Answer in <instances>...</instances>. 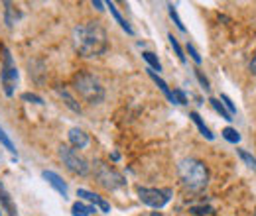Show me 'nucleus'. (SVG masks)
Returning a JSON list of instances; mask_svg holds the SVG:
<instances>
[{"label": "nucleus", "instance_id": "f257e3e1", "mask_svg": "<svg viewBox=\"0 0 256 216\" xmlns=\"http://www.w3.org/2000/svg\"><path fill=\"white\" fill-rule=\"evenodd\" d=\"M73 43L81 57H100L108 49V35L100 22H83L73 30Z\"/></svg>", "mask_w": 256, "mask_h": 216}, {"label": "nucleus", "instance_id": "f03ea898", "mask_svg": "<svg viewBox=\"0 0 256 216\" xmlns=\"http://www.w3.org/2000/svg\"><path fill=\"white\" fill-rule=\"evenodd\" d=\"M178 173H180L182 185L192 193H201L209 185V169L203 161L195 157H184L178 165Z\"/></svg>", "mask_w": 256, "mask_h": 216}, {"label": "nucleus", "instance_id": "7ed1b4c3", "mask_svg": "<svg viewBox=\"0 0 256 216\" xmlns=\"http://www.w3.org/2000/svg\"><path fill=\"white\" fill-rule=\"evenodd\" d=\"M73 89L89 104H100L104 100V87L100 85L98 77L89 71H79L73 77Z\"/></svg>", "mask_w": 256, "mask_h": 216}, {"label": "nucleus", "instance_id": "20e7f679", "mask_svg": "<svg viewBox=\"0 0 256 216\" xmlns=\"http://www.w3.org/2000/svg\"><path fill=\"white\" fill-rule=\"evenodd\" d=\"M93 171H95L96 183L102 187V189H106V191H116V189L126 185L124 175L118 173L116 169H112L110 165H106L100 159H96L95 163H93Z\"/></svg>", "mask_w": 256, "mask_h": 216}, {"label": "nucleus", "instance_id": "39448f33", "mask_svg": "<svg viewBox=\"0 0 256 216\" xmlns=\"http://www.w3.org/2000/svg\"><path fill=\"white\" fill-rule=\"evenodd\" d=\"M0 83L6 96H12L18 85V67L12 59L10 49H2V69H0Z\"/></svg>", "mask_w": 256, "mask_h": 216}, {"label": "nucleus", "instance_id": "423d86ee", "mask_svg": "<svg viewBox=\"0 0 256 216\" xmlns=\"http://www.w3.org/2000/svg\"><path fill=\"white\" fill-rule=\"evenodd\" d=\"M60 157L64 161V165L75 175H81L85 177L89 173V165H87V159L83 155H79V152L71 146H60Z\"/></svg>", "mask_w": 256, "mask_h": 216}, {"label": "nucleus", "instance_id": "0eeeda50", "mask_svg": "<svg viewBox=\"0 0 256 216\" xmlns=\"http://www.w3.org/2000/svg\"><path fill=\"white\" fill-rule=\"evenodd\" d=\"M138 199L142 201V205L160 211L162 207H166L172 199V189H148V187H138Z\"/></svg>", "mask_w": 256, "mask_h": 216}, {"label": "nucleus", "instance_id": "6e6552de", "mask_svg": "<svg viewBox=\"0 0 256 216\" xmlns=\"http://www.w3.org/2000/svg\"><path fill=\"white\" fill-rule=\"evenodd\" d=\"M77 197H79V199H83V201L93 203V205H95V207H98L102 213H110V205H108L104 199H100L98 195L91 193V191H87V189H79V191H77Z\"/></svg>", "mask_w": 256, "mask_h": 216}, {"label": "nucleus", "instance_id": "1a4fd4ad", "mask_svg": "<svg viewBox=\"0 0 256 216\" xmlns=\"http://www.w3.org/2000/svg\"><path fill=\"white\" fill-rule=\"evenodd\" d=\"M69 144L75 150H83V148L89 146V136L81 128H71L69 130Z\"/></svg>", "mask_w": 256, "mask_h": 216}, {"label": "nucleus", "instance_id": "9d476101", "mask_svg": "<svg viewBox=\"0 0 256 216\" xmlns=\"http://www.w3.org/2000/svg\"><path fill=\"white\" fill-rule=\"evenodd\" d=\"M42 177H44V179H46L50 185L54 187V189H56V191H58V193H60L64 199L67 197V191H69V189H67V183H65L64 179H62L58 173H54V171H44V173H42Z\"/></svg>", "mask_w": 256, "mask_h": 216}, {"label": "nucleus", "instance_id": "9b49d317", "mask_svg": "<svg viewBox=\"0 0 256 216\" xmlns=\"http://www.w3.org/2000/svg\"><path fill=\"white\" fill-rule=\"evenodd\" d=\"M20 18H22V12L12 2H4V22H6V26L12 28Z\"/></svg>", "mask_w": 256, "mask_h": 216}, {"label": "nucleus", "instance_id": "f8f14e48", "mask_svg": "<svg viewBox=\"0 0 256 216\" xmlns=\"http://www.w3.org/2000/svg\"><path fill=\"white\" fill-rule=\"evenodd\" d=\"M104 6H106V8L110 10V14H112V18L116 20V24H118V26H120L122 30L126 31L128 35H134V30H132V26H130V24H128L126 20L122 18V14L118 12V8H116V4H114V2H106Z\"/></svg>", "mask_w": 256, "mask_h": 216}, {"label": "nucleus", "instance_id": "ddd939ff", "mask_svg": "<svg viewBox=\"0 0 256 216\" xmlns=\"http://www.w3.org/2000/svg\"><path fill=\"white\" fill-rule=\"evenodd\" d=\"M0 205L6 209V213L10 216H18V211H16V207H14V203H12L10 195H8V191L4 189L2 183H0Z\"/></svg>", "mask_w": 256, "mask_h": 216}, {"label": "nucleus", "instance_id": "4468645a", "mask_svg": "<svg viewBox=\"0 0 256 216\" xmlns=\"http://www.w3.org/2000/svg\"><path fill=\"white\" fill-rule=\"evenodd\" d=\"M148 75H150V79L160 87V91L164 93V96L170 100V102H174V96H172V91H170V87H168V83L162 79V77H158V73H154L152 69H148Z\"/></svg>", "mask_w": 256, "mask_h": 216}, {"label": "nucleus", "instance_id": "2eb2a0df", "mask_svg": "<svg viewBox=\"0 0 256 216\" xmlns=\"http://www.w3.org/2000/svg\"><path fill=\"white\" fill-rule=\"evenodd\" d=\"M190 118H192L193 124H195V126L199 128V132H201V136H203V138H207V140H213V138H215V136L211 134V130H209V128L205 126V122L201 120V116H199L197 112H192V114H190Z\"/></svg>", "mask_w": 256, "mask_h": 216}, {"label": "nucleus", "instance_id": "dca6fc26", "mask_svg": "<svg viewBox=\"0 0 256 216\" xmlns=\"http://www.w3.org/2000/svg\"><path fill=\"white\" fill-rule=\"evenodd\" d=\"M58 94H60V96L64 98V100H65V104H67V106H69V108H71L73 112H77V114H81V106H79V102H77V100H75V98H73L71 94L67 93L65 89H58Z\"/></svg>", "mask_w": 256, "mask_h": 216}, {"label": "nucleus", "instance_id": "f3484780", "mask_svg": "<svg viewBox=\"0 0 256 216\" xmlns=\"http://www.w3.org/2000/svg\"><path fill=\"white\" fill-rule=\"evenodd\" d=\"M0 144H2V146H4V148H6L8 152H10V154L14 155V159H18V152H16V146H14V142H12L10 138H8V134L4 132V128H2V126H0Z\"/></svg>", "mask_w": 256, "mask_h": 216}, {"label": "nucleus", "instance_id": "a211bd4d", "mask_svg": "<svg viewBox=\"0 0 256 216\" xmlns=\"http://www.w3.org/2000/svg\"><path fill=\"white\" fill-rule=\"evenodd\" d=\"M93 213H95V209H93V207L83 205L81 201H79V203H75V205L71 207V215L73 216H91Z\"/></svg>", "mask_w": 256, "mask_h": 216}, {"label": "nucleus", "instance_id": "6ab92c4d", "mask_svg": "<svg viewBox=\"0 0 256 216\" xmlns=\"http://www.w3.org/2000/svg\"><path fill=\"white\" fill-rule=\"evenodd\" d=\"M209 104L213 106V110H215L217 114H221V118H224V120H228V122L232 120V116H230V114L226 112V108H224L223 102H221L219 98H209Z\"/></svg>", "mask_w": 256, "mask_h": 216}, {"label": "nucleus", "instance_id": "aec40b11", "mask_svg": "<svg viewBox=\"0 0 256 216\" xmlns=\"http://www.w3.org/2000/svg\"><path fill=\"white\" fill-rule=\"evenodd\" d=\"M142 57L146 59V63L150 65V69H152L154 73H156V71L160 73V71H162V63H160V59H158V57L152 53V51H144V53H142Z\"/></svg>", "mask_w": 256, "mask_h": 216}, {"label": "nucleus", "instance_id": "412c9836", "mask_svg": "<svg viewBox=\"0 0 256 216\" xmlns=\"http://www.w3.org/2000/svg\"><path fill=\"white\" fill-rule=\"evenodd\" d=\"M168 39H170V45H172V49L176 51V55H178L180 63H186V55H184V49H182V45H180L178 37H174V33H170V35H168Z\"/></svg>", "mask_w": 256, "mask_h": 216}, {"label": "nucleus", "instance_id": "4be33fe9", "mask_svg": "<svg viewBox=\"0 0 256 216\" xmlns=\"http://www.w3.org/2000/svg\"><path fill=\"white\" fill-rule=\"evenodd\" d=\"M168 12H170V18L174 20V24L178 26V30L186 31V26H184V22H182V18H180V14H178V8H176L174 4H168Z\"/></svg>", "mask_w": 256, "mask_h": 216}, {"label": "nucleus", "instance_id": "5701e85b", "mask_svg": "<svg viewBox=\"0 0 256 216\" xmlns=\"http://www.w3.org/2000/svg\"><path fill=\"white\" fill-rule=\"evenodd\" d=\"M221 134H223L224 140L230 142V144H238V142H240V134H238L234 128H224Z\"/></svg>", "mask_w": 256, "mask_h": 216}, {"label": "nucleus", "instance_id": "b1692460", "mask_svg": "<svg viewBox=\"0 0 256 216\" xmlns=\"http://www.w3.org/2000/svg\"><path fill=\"white\" fill-rule=\"evenodd\" d=\"M236 154H238V157H240V159H242V161H244V163H246L250 169H254V171H256V157H254V155L248 154L246 150H236Z\"/></svg>", "mask_w": 256, "mask_h": 216}, {"label": "nucleus", "instance_id": "393cba45", "mask_svg": "<svg viewBox=\"0 0 256 216\" xmlns=\"http://www.w3.org/2000/svg\"><path fill=\"white\" fill-rule=\"evenodd\" d=\"M221 102H223V106L226 108V112L232 116V114H236V106L232 104V100L226 96V94H221Z\"/></svg>", "mask_w": 256, "mask_h": 216}, {"label": "nucleus", "instance_id": "a878e982", "mask_svg": "<svg viewBox=\"0 0 256 216\" xmlns=\"http://www.w3.org/2000/svg\"><path fill=\"white\" fill-rule=\"evenodd\" d=\"M172 96H174V102H176V104H188V96H186V93H184L182 89H176V91L172 93Z\"/></svg>", "mask_w": 256, "mask_h": 216}, {"label": "nucleus", "instance_id": "bb28decb", "mask_svg": "<svg viewBox=\"0 0 256 216\" xmlns=\"http://www.w3.org/2000/svg\"><path fill=\"white\" fill-rule=\"evenodd\" d=\"M195 77H197V81L201 83V87L205 89V93H209V91H211V87H209V79H207L199 69H195Z\"/></svg>", "mask_w": 256, "mask_h": 216}, {"label": "nucleus", "instance_id": "cd10ccee", "mask_svg": "<svg viewBox=\"0 0 256 216\" xmlns=\"http://www.w3.org/2000/svg\"><path fill=\"white\" fill-rule=\"evenodd\" d=\"M22 100H26V102H34V104H44V98H42V96H38V94H34V93H24L22 94Z\"/></svg>", "mask_w": 256, "mask_h": 216}, {"label": "nucleus", "instance_id": "c85d7f7f", "mask_svg": "<svg viewBox=\"0 0 256 216\" xmlns=\"http://www.w3.org/2000/svg\"><path fill=\"white\" fill-rule=\"evenodd\" d=\"M190 211H192L193 215H197V216L213 215V209H211V207H192Z\"/></svg>", "mask_w": 256, "mask_h": 216}, {"label": "nucleus", "instance_id": "c756f323", "mask_svg": "<svg viewBox=\"0 0 256 216\" xmlns=\"http://www.w3.org/2000/svg\"><path fill=\"white\" fill-rule=\"evenodd\" d=\"M188 53L192 55V59L197 63V65H201V55H199V51L195 49V45H193V43H190V41H188Z\"/></svg>", "mask_w": 256, "mask_h": 216}, {"label": "nucleus", "instance_id": "7c9ffc66", "mask_svg": "<svg viewBox=\"0 0 256 216\" xmlns=\"http://www.w3.org/2000/svg\"><path fill=\"white\" fill-rule=\"evenodd\" d=\"M248 69H250V73H252V75H256V51H254L252 61H250V65H248Z\"/></svg>", "mask_w": 256, "mask_h": 216}, {"label": "nucleus", "instance_id": "2f4dec72", "mask_svg": "<svg viewBox=\"0 0 256 216\" xmlns=\"http://www.w3.org/2000/svg\"><path fill=\"white\" fill-rule=\"evenodd\" d=\"M102 6H104V4H102V2H100V0H93V8H96V10H98V12H102V10H104V8H102Z\"/></svg>", "mask_w": 256, "mask_h": 216}, {"label": "nucleus", "instance_id": "473e14b6", "mask_svg": "<svg viewBox=\"0 0 256 216\" xmlns=\"http://www.w3.org/2000/svg\"><path fill=\"white\" fill-rule=\"evenodd\" d=\"M150 216H164V215H162V213H158V211H156V213H152V215H150Z\"/></svg>", "mask_w": 256, "mask_h": 216}, {"label": "nucleus", "instance_id": "72a5a7b5", "mask_svg": "<svg viewBox=\"0 0 256 216\" xmlns=\"http://www.w3.org/2000/svg\"><path fill=\"white\" fill-rule=\"evenodd\" d=\"M254 216H256V211H254Z\"/></svg>", "mask_w": 256, "mask_h": 216}, {"label": "nucleus", "instance_id": "f704fd0d", "mask_svg": "<svg viewBox=\"0 0 256 216\" xmlns=\"http://www.w3.org/2000/svg\"><path fill=\"white\" fill-rule=\"evenodd\" d=\"M0 216H2V213H0Z\"/></svg>", "mask_w": 256, "mask_h": 216}]
</instances>
